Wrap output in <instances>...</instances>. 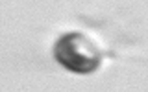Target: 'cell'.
Listing matches in <instances>:
<instances>
[{
    "mask_svg": "<svg viewBox=\"0 0 148 92\" xmlns=\"http://www.w3.org/2000/svg\"><path fill=\"white\" fill-rule=\"evenodd\" d=\"M54 57L61 66L78 74H89L100 64L98 48L92 41H89L85 35L78 31L63 35L56 43Z\"/></svg>",
    "mask_w": 148,
    "mask_h": 92,
    "instance_id": "1",
    "label": "cell"
}]
</instances>
